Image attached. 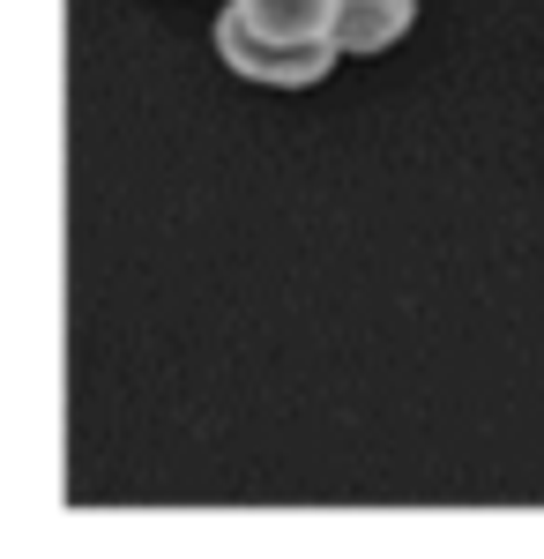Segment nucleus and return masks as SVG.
<instances>
[{
    "mask_svg": "<svg viewBox=\"0 0 544 559\" xmlns=\"http://www.w3.org/2000/svg\"><path fill=\"white\" fill-rule=\"evenodd\" d=\"M216 52H224V68L239 75V83H269V90H314L321 75L335 68V38H314V45H292V38H269V31H253L239 8H224L216 15Z\"/></svg>",
    "mask_w": 544,
    "mask_h": 559,
    "instance_id": "f257e3e1",
    "label": "nucleus"
},
{
    "mask_svg": "<svg viewBox=\"0 0 544 559\" xmlns=\"http://www.w3.org/2000/svg\"><path fill=\"white\" fill-rule=\"evenodd\" d=\"M232 8L247 15L253 31H269V38H292V45L335 38V15H343V0H232Z\"/></svg>",
    "mask_w": 544,
    "mask_h": 559,
    "instance_id": "f03ea898",
    "label": "nucleus"
},
{
    "mask_svg": "<svg viewBox=\"0 0 544 559\" xmlns=\"http://www.w3.org/2000/svg\"><path fill=\"white\" fill-rule=\"evenodd\" d=\"M411 15H418V0H343L335 45L343 52H388V45L411 31Z\"/></svg>",
    "mask_w": 544,
    "mask_h": 559,
    "instance_id": "7ed1b4c3",
    "label": "nucleus"
}]
</instances>
